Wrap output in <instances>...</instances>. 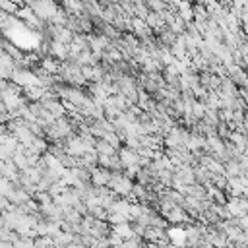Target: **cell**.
I'll return each mask as SVG.
<instances>
[{
  "label": "cell",
  "instance_id": "7",
  "mask_svg": "<svg viewBox=\"0 0 248 248\" xmlns=\"http://www.w3.org/2000/svg\"><path fill=\"white\" fill-rule=\"evenodd\" d=\"M95 149H97L99 153H103V155H114V153H118V149H116L114 145H110V143H108L105 138H97Z\"/></svg>",
  "mask_w": 248,
  "mask_h": 248
},
{
  "label": "cell",
  "instance_id": "4",
  "mask_svg": "<svg viewBox=\"0 0 248 248\" xmlns=\"http://www.w3.org/2000/svg\"><path fill=\"white\" fill-rule=\"evenodd\" d=\"M118 157H120V161H122L124 169H126V167H130V165L140 163V153H138L136 149L128 147V145H122V147L118 149Z\"/></svg>",
  "mask_w": 248,
  "mask_h": 248
},
{
  "label": "cell",
  "instance_id": "10",
  "mask_svg": "<svg viewBox=\"0 0 248 248\" xmlns=\"http://www.w3.org/2000/svg\"><path fill=\"white\" fill-rule=\"evenodd\" d=\"M14 2H17L19 6H25V4H27V0H14Z\"/></svg>",
  "mask_w": 248,
  "mask_h": 248
},
{
  "label": "cell",
  "instance_id": "1",
  "mask_svg": "<svg viewBox=\"0 0 248 248\" xmlns=\"http://www.w3.org/2000/svg\"><path fill=\"white\" fill-rule=\"evenodd\" d=\"M134 182H136V180H132V178L126 176L122 170H118V172H112V178H110L108 186H110L118 196L128 198V196L132 194V190H134Z\"/></svg>",
  "mask_w": 248,
  "mask_h": 248
},
{
  "label": "cell",
  "instance_id": "2",
  "mask_svg": "<svg viewBox=\"0 0 248 248\" xmlns=\"http://www.w3.org/2000/svg\"><path fill=\"white\" fill-rule=\"evenodd\" d=\"M29 6L35 10V14L41 19H45L46 23H50V19L54 17V14L60 10L62 4H58V0H37V2L29 4Z\"/></svg>",
  "mask_w": 248,
  "mask_h": 248
},
{
  "label": "cell",
  "instance_id": "8",
  "mask_svg": "<svg viewBox=\"0 0 248 248\" xmlns=\"http://www.w3.org/2000/svg\"><path fill=\"white\" fill-rule=\"evenodd\" d=\"M205 112H207V103H205V101L196 99V101L192 103V114H194L198 120H202V118L205 116Z\"/></svg>",
  "mask_w": 248,
  "mask_h": 248
},
{
  "label": "cell",
  "instance_id": "13",
  "mask_svg": "<svg viewBox=\"0 0 248 248\" xmlns=\"http://www.w3.org/2000/svg\"><path fill=\"white\" fill-rule=\"evenodd\" d=\"M192 2H194V4H196V2H203V0H192Z\"/></svg>",
  "mask_w": 248,
  "mask_h": 248
},
{
  "label": "cell",
  "instance_id": "12",
  "mask_svg": "<svg viewBox=\"0 0 248 248\" xmlns=\"http://www.w3.org/2000/svg\"><path fill=\"white\" fill-rule=\"evenodd\" d=\"M33 2H37V0H27V4H33Z\"/></svg>",
  "mask_w": 248,
  "mask_h": 248
},
{
  "label": "cell",
  "instance_id": "5",
  "mask_svg": "<svg viewBox=\"0 0 248 248\" xmlns=\"http://www.w3.org/2000/svg\"><path fill=\"white\" fill-rule=\"evenodd\" d=\"M50 54L58 60H66L70 56V45L66 43H60L56 39H50Z\"/></svg>",
  "mask_w": 248,
  "mask_h": 248
},
{
  "label": "cell",
  "instance_id": "6",
  "mask_svg": "<svg viewBox=\"0 0 248 248\" xmlns=\"http://www.w3.org/2000/svg\"><path fill=\"white\" fill-rule=\"evenodd\" d=\"M110 231H112V232H116L118 236H122L124 240H126V238H132V236H136L132 221H124V223H116V225H110Z\"/></svg>",
  "mask_w": 248,
  "mask_h": 248
},
{
  "label": "cell",
  "instance_id": "3",
  "mask_svg": "<svg viewBox=\"0 0 248 248\" xmlns=\"http://www.w3.org/2000/svg\"><path fill=\"white\" fill-rule=\"evenodd\" d=\"M74 31L68 27V25H54V23H48V37L50 39H56L60 43H66L70 45L74 41Z\"/></svg>",
  "mask_w": 248,
  "mask_h": 248
},
{
  "label": "cell",
  "instance_id": "9",
  "mask_svg": "<svg viewBox=\"0 0 248 248\" xmlns=\"http://www.w3.org/2000/svg\"><path fill=\"white\" fill-rule=\"evenodd\" d=\"M0 6H2V12H8V14H12V16H17V12H19V4L17 2H14V0H0Z\"/></svg>",
  "mask_w": 248,
  "mask_h": 248
},
{
  "label": "cell",
  "instance_id": "11",
  "mask_svg": "<svg viewBox=\"0 0 248 248\" xmlns=\"http://www.w3.org/2000/svg\"><path fill=\"white\" fill-rule=\"evenodd\" d=\"M120 2H132V4H136V2H141V0H120Z\"/></svg>",
  "mask_w": 248,
  "mask_h": 248
}]
</instances>
